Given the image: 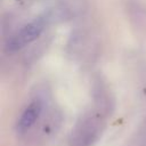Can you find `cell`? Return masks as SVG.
I'll return each instance as SVG.
<instances>
[{
    "mask_svg": "<svg viewBox=\"0 0 146 146\" xmlns=\"http://www.w3.org/2000/svg\"><path fill=\"white\" fill-rule=\"evenodd\" d=\"M42 111V103L39 99H34L32 100L23 111V113L21 114L18 121H17V131L18 132H25L26 130H29L34 122L38 120V117L40 116Z\"/></svg>",
    "mask_w": 146,
    "mask_h": 146,
    "instance_id": "cell-2",
    "label": "cell"
},
{
    "mask_svg": "<svg viewBox=\"0 0 146 146\" xmlns=\"http://www.w3.org/2000/svg\"><path fill=\"white\" fill-rule=\"evenodd\" d=\"M44 27H46V19L43 17H39L30 22L29 24L24 25L15 34H13L11 38L8 39L5 46L6 51L13 54L22 50L23 48L35 41L42 34Z\"/></svg>",
    "mask_w": 146,
    "mask_h": 146,
    "instance_id": "cell-1",
    "label": "cell"
}]
</instances>
